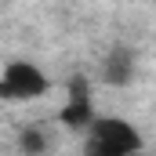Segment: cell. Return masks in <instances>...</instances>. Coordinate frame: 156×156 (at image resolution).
Segmentation results:
<instances>
[{"mask_svg": "<svg viewBox=\"0 0 156 156\" xmlns=\"http://www.w3.org/2000/svg\"><path fill=\"white\" fill-rule=\"evenodd\" d=\"M142 149V131L123 116H98L83 127V156H131Z\"/></svg>", "mask_w": 156, "mask_h": 156, "instance_id": "obj_1", "label": "cell"}, {"mask_svg": "<svg viewBox=\"0 0 156 156\" xmlns=\"http://www.w3.org/2000/svg\"><path fill=\"white\" fill-rule=\"evenodd\" d=\"M51 91V80L47 73L18 58V62H7L4 73H0V98H11V102H33V98H44Z\"/></svg>", "mask_w": 156, "mask_h": 156, "instance_id": "obj_2", "label": "cell"}, {"mask_svg": "<svg viewBox=\"0 0 156 156\" xmlns=\"http://www.w3.org/2000/svg\"><path fill=\"white\" fill-rule=\"evenodd\" d=\"M91 120H94V102H91V91L83 87V80H76V83L69 87V102H66V109H62V123H69V127L83 131Z\"/></svg>", "mask_w": 156, "mask_h": 156, "instance_id": "obj_3", "label": "cell"}, {"mask_svg": "<svg viewBox=\"0 0 156 156\" xmlns=\"http://www.w3.org/2000/svg\"><path fill=\"white\" fill-rule=\"evenodd\" d=\"M131 73H134V55H131V51H123V47L113 51V55L105 58V66H102V80H105V83H113V87L127 83Z\"/></svg>", "mask_w": 156, "mask_h": 156, "instance_id": "obj_4", "label": "cell"}, {"mask_svg": "<svg viewBox=\"0 0 156 156\" xmlns=\"http://www.w3.org/2000/svg\"><path fill=\"white\" fill-rule=\"evenodd\" d=\"M18 149H22L26 156H44L47 153V131H44L40 123L26 127V131L18 134Z\"/></svg>", "mask_w": 156, "mask_h": 156, "instance_id": "obj_5", "label": "cell"}, {"mask_svg": "<svg viewBox=\"0 0 156 156\" xmlns=\"http://www.w3.org/2000/svg\"><path fill=\"white\" fill-rule=\"evenodd\" d=\"M131 156H145V153H142V149H138V153H131Z\"/></svg>", "mask_w": 156, "mask_h": 156, "instance_id": "obj_6", "label": "cell"}]
</instances>
